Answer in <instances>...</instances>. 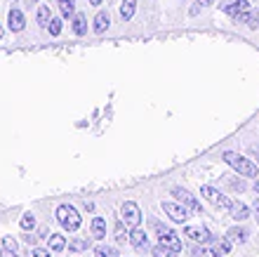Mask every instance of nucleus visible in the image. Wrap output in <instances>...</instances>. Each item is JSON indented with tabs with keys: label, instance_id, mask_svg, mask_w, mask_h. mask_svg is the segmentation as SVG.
I'll list each match as a JSON object with an SVG mask.
<instances>
[{
	"label": "nucleus",
	"instance_id": "obj_4",
	"mask_svg": "<svg viewBox=\"0 0 259 257\" xmlns=\"http://www.w3.org/2000/svg\"><path fill=\"white\" fill-rule=\"evenodd\" d=\"M151 229L158 234V238H160V243L170 245V248H175V250H182V238L175 234V231L170 229V227H165V224H160L158 219H151Z\"/></svg>",
	"mask_w": 259,
	"mask_h": 257
},
{
	"label": "nucleus",
	"instance_id": "obj_2",
	"mask_svg": "<svg viewBox=\"0 0 259 257\" xmlns=\"http://www.w3.org/2000/svg\"><path fill=\"white\" fill-rule=\"evenodd\" d=\"M224 163H229L240 177H257V165L250 158L236 154V151H226L224 154Z\"/></svg>",
	"mask_w": 259,
	"mask_h": 257
},
{
	"label": "nucleus",
	"instance_id": "obj_33",
	"mask_svg": "<svg viewBox=\"0 0 259 257\" xmlns=\"http://www.w3.org/2000/svg\"><path fill=\"white\" fill-rule=\"evenodd\" d=\"M3 257H19L17 252H10V250H3Z\"/></svg>",
	"mask_w": 259,
	"mask_h": 257
},
{
	"label": "nucleus",
	"instance_id": "obj_24",
	"mask_svg": "<svg viewBox=\"0 0 259 257\" xmlns=\"http://www.w3.org/2000/svg\"><path fill=\"white\" fill-rule=\"evenodd\" d=\"M95 257H118V250L111 245H99L95 250Z\"/></svg>",
	"mask_w": 259,
	"mask_h": 257
},
{
	"label": "nucleus",
	"instance_id": "obj_27",
	"mask_svg": "<svg viewBox=\"0 0 259 257\" xmlns=\"http://www.w3.org/2000/svg\"><path fill=\"white\" fill-rule=\"evenodd\" d=\"M210 5H212V0H196V3H193V7L189 10V14H191V17H196L203 7H210Z\"/></svg>",
	"mask_w": 259,
	"mask_h": 257
},
{
	"label": "nucleus",
	"instance_id": "obj_13",
	"mask_svg": "<svg viewBox=\"0 0 259 257\" xmlns=\"http://www.w3.org/2000/svg\"><path fill=\"white\" fill-rule=\"evenodd\" d=\"M229 212H231V217L236 219V222H243V219H247V217H250V210H247L245 203H231Z\"/></svg>",
	"mask_w": 259,
	"mask_h": 257
},
{
	"label": "nucleus",
	"instance_id": "obj_22",
	"mask_svg": "<svg viewBox=\"0 0 259 257\" xmlns=\"http://www.w3.org/2000/svg\"><path fill=\"white\" fill-rule=\"evenodd\" d=\"M35 19H38V24H40V26L48 28L50 19H52V12H50V7H38V14H35Z\"/></svg>",
	"mask_w": 259,
	"mask_h": 257
},
{
	"label": "nucleus",
	"instance_id": "obj_26",
	"mask_svg": "<svg viewBox=\"0 0 259 257\" xmlns=\"http://www.w3.org/2000/svg\"><path fill=\"white\" fill-rule=\"evenodd\" d=\"M48 31H50V35H59L62 33V21L57 19V17H52L48 24Z\"/></svg>",
	"mask_w": 259,
	"mask_h": 257
},
{
	"label": "nucleus",
	"instance_id": "obj_11",
	"mask_svg": "<svg viewBox=\"0 0 259 257\" xmlns=\"http://www.w3.org/2000/svg\"><path fill=\"white\" fill-rule=\"evenodd\" d=\"M130 243L135 245V248H146L149 245V236H146V231L144 229H139V227H135V229L130 231Z\"/></svg>",
	"mask_w": 259,
	"mask_h": 257
},
{
	"label": "nucleus",
	"instance_id": "obj_16",
	"mask_svg": "<svg viewBox=\"0 0 259 257\" xmlns=\"http://www.w3.org/2000/svg\"><path fill=\"white\" fill-rule=\"evenodd\" d=\"M153 257H182V255H179V250H175V248H170V245L158 243L156 248H153Z\"/></svg>",
	"mask_w": 259,
	"mask_h": 257
},
{
	"label": "nucleus",
	"instance_id": "obj_20",
	"mask_svg": "<svg viewBox=\"0 0 259 257\" xmlns=\"http://www.w3.org/2000/svg\"><path fill=\"white\" fill-rule=\"evenodd\" d=\"M64 248H66V238L59 236V234H52V236H50V250H52V252H62Z\"/></svg>",
	"mask_w": 259,
	"mask_h": 257
},
{
	"label": "nucleus",
	"instance_id": "obj_9",
	"mask_svg": "<svg viewBox=\"0 0 259 257\" xmlns=\"http://www.w3.org/2000/svg\"><path fill=\"white\" fill-rule=\"evenodd\" d=\"M7 24H10V28H12L14 33L24 31V26H26V19H24V12H21L19 7H12V10L7 12Z\"/></svg>",
	"mask_w": 259,
	"mask_h": 257
},
{
	"label": "nucleus",
	"instance_id": "obj_34",
	"mask_svg": "<svg viewBox=\"0 0 259 257\" xmlns=\"http://www.w3.org/2000/svg\"><path fill=\"white\" fill-rule=\"evenodd\" d=\"M90 5H95V7H97V5H102V0H90Z\"/></svg>",
	"mask_w": 259,
	"mask_h": 257
},
{
	"label": "nucleus",
	"instance_id": "obj_3",
	"mask_svg": "<svg viewBox=\"0 0 259 257\" xmlns=\"http://www.w3.org/2000/svg\"><path fill=\"white\" fill-rule=\"evenodd\" d=\"M57 219H59V224H62L68 234L78 231V227H80V215H78V210L73 205H66V203L59 205L57 208Z\"/></svg>",
	"mask_w": 259,
	"mask_h": 257
},
{
	"label": "nucleus",
	"instance_id": "obj_38",
	"mask_svg": "<svg viewBox=\"0 0 259 257\" xmlns=\"http://www.w3.org/2000/svg\"><path fill=\"white\" fill-rule=\"evenodd\" d=\"M28 3H38V0H28Z\"/></svg>",
	"mask_w": 259,
	"mask_h": 257
},
{
	"label": "nucleus",
	"instance_id": "obj_5",
	"mask_svg": "<svg viewBox=\"0 0 259 257\" xmlns=\"http://www.w3.org/2000/svg\"><path fill=\"white\" fill-rule=\"evenodd\" d=\"M200 194H203V196L207 198L212 205H217V208H222V210H229V208H231V203H233V201H229L224 194H219V191L214 189V187H210V184L200 187Z\"/></svg>",
	"mask_w": 259,
	"mask_h": 257
},
{
	"label": "nucleus",
	"instance_id": "obj_29",
	"mask_svg": "<svg viewBox=\"0 0 259 257\" xmlns=\"http://www.w3.org/2000/svg\"><path fill=\"white\" fill-rule=\"evenodd\" d=\"M214 243H217V250L222 252V255H224V252H229V250H231V241H229V238H217Z\"/></svg>",
	"mask_w": 259,
	"mask_h": 257
},
{
	"label": "nucleus",
	"instance_id": "obj_19",
	"mask_svg": "<svg viewBox=\"0 0 259 257\" xmlns=\"http://www.w3.org/2000/svg\"><path fill=\"white\" fill-rule=\"evenodd\" d=\"M226 238H229V241H236V243H243V241H247V229H243V227H231Z\"/></svg>",
	"mask_w": 259,
	"mask_h": 257
},
{
	"label": "nucleus",
	"instance_id": "obj_7",
	"mask_svg": "<svg viewBox=\"0 0 259 257\" xmlns=\"http://www.w3.org/2000/svg\"><path fill=\"white\" fill-rule=\"evenodd\" d=\"M123 222L125 227H139V222H142V210H139V205L132 203V201H127V203L123 205Z\"/></svg>",
	"mask_w": 259,
	"mask_h": 257
},
{
	"label": "nucleus",
	"instance_id": "obj_35",
	"mask_svg": "<svg viewBox=\"0 0 259 257\" xmlns=\"http://www.w3.org/2000/svg\"><path fill=\"white\" fill-rule=\"evenodd\" d=\"M254 212H257V215H259V198H257V201H254Z\"/></svg>",
	"mask_w": 259,
	"mask_h": 257
},
{
	"label": "nucleus",
	"instance_id": "obj_36",
	"mask_svg": "<svg viewBox=\"0 0 259 257\" xmlns=\"http://www.w3.org/2000/svg\"><path fill=\"white\" fill-rule=\"evenodd\" d=\"M254 189H257V194H259V179H257V182H254Z\"/></svg>",
	"mask_w": 259,
	"mask_h": 257
},
{
	"label": "nucleus",
	"instance_id": "obj_30",
	"mask_svg": "<svg viewBox=\"0 0 259 257\" xmlns=\"http://www.w3.org/2000/svg\"><path fill=\"white\" fill-rule=\"evenodd\" d=\"M3 250L17 252V241H14L12 236H5V238H3Z\"/></svg>",
	"mask_w": 259,
	"mask_h": 257
},
{
	"label": "nucleus",
	"instance_id": "obj_18",
	"mask_svg": "<svg viewBox=\"0 0 259 257\" xmlns=\"http://www.w3.org/2000/svg\"><path fill=\"white\" fill-rule=\"evenodd\" d=\"M57 5H59L62 17H66V19L75 14V0H57Z\"/></svg>",
	"mask_w": 259,
	"mask_h": 257
},
{
	"label": "nucleus",
	"instance_id": "obj_6",
	"mask_svg": "<svg viewBox=\"0 0 259 257\" xmlns=\"http://www.w3.org/2000/svg\"><path fill=\"white\" fill-rule=\"evenodd\" d=\"M163 210L170 215V219H175V222H186V219H189V212H191L186 205L175 203V201H163Z\"/></svg>",
	"mask_w": 259,
	"mask_h": 257
},
{
	"label": "nucleus",
	"instance_id": "obj_12",
	"mask_svg": "<svg viewBox=\"0 0 259 257\" xmlns=\"http://www.w3.org/2000/svg\"><path fill=\"white\" fill-rule=\"evenodd\" d=\"M109 24H111L109 12H106V10H99L97 17H95V21H92V28H95V33H104V31L109 28Z\"/></svg>",
	"mask_w": 259,
	"mask_h": 257
},
{
	"label": "nucleus",
	"instance_id": "obj_14",
	"mask_svg": "<svg viewBox=\"0 0 259 257\" xmlns=\"http://www.w3.org/2000/svg\"><path fill=\"white\" fill-rule=\"evenodd\" d=\"M73 33L75 35H85L88 33V17L82 12H75L73 14Z\"/></svg>",
	"mask_w": 259,
	"mask_h": 257
},
{
	"label": "nucleus",
	"instance_id": "obj_28",
	"mask_svg": "<svg viewBox=\"0 0 259 257\" xmlns=\"http://www.w3.org/2000/svg\"><path fill=\"white\" fill-rule=\"evenodd\" d=\"M19 224H21V229H24V231H31L35 227V217L33 215H24Z\"/></svg>",
	"mask_w": 259,
	"mask_h": 257
},
{
	"label": "nucleus",
	"instance_id": "obj_8",
	"mask_svg": "<svg viewBox=\"0 0 259 257\" xmlns=\"http://www.w3.org/2000/svg\"><path fill=\"white\" fill-rule=\"evenodd\" d=\"M172 196H177V201L182 205H186V208L189 210H193V212H200V215H203V205L198 203L196 198L191 196V194H189V191L186 189H182V187H175V189H172Z\"/></svg>",
	"mask_w": 259,
	"mask_h": 257
},
{
	"label": "nucleus",
	"instance_id": "obj_1",
	"mask_svg": "<svg viewBox=\"0 0 259 257\" xmlns=\"http://www.w3.org/2000/svg\"><path fill=\"white\" fill-rule=\"evenodd\" d=\"M224 12L231 17L233 21H240V24H245L247 28H257L259 26V17L254 14L252 5L247 3V0H236V3H229L224 7Z\"/></svg>",
	"mask_w": 259,
	"mask_h": 257
},
{
	"label": "nucleus",
	"instance_id": "obj_10",
	"mask_svg": "<svg viewBox=\"0 0 259 257\" xmlns=\"http://www.w3.org/2000/svg\"><path fill=\"white\" fill-rule=\"evenodd\" d=\"M184 234L191 238V241H196V243H205V241H210V234H207L205 227H186Z\"/></svg>",
	"mask_w": 259,
	"mask_h": 257
},
{
	"label": "nucleus",
	"instance_id": "obj_15",
	"mask_svg": "<svg viewBox=\"0 0 259 257\" xmlns=\"http://www.w3.org/2000/svg\"><path fill=\"white\" fill-rule=\"evenodd\" d=\"M135 12H137V0H123V3H120V17H123L125 21L132 19Z\"/></svg>",
	"mask_w": 259,
	"mask_h": 257
},
{
	"label": "nucleus",
	"instance_id": "obj_31",
	"mask_svg": "<svg viewBox=\"0 0 259 257\" xmlns=\"http://www.w3.org/2000/svg\"><path fill=\"white\" fill-rule=\"evenodd\" d=\"M116 238H118V243H125V241H130V234L123 229V222L116 227Z\"/></svg>",
	"mask_w": 259,
	"mask_h": 257
},
{
	"label": "nucleus",
	"instance_id": "obj_32",
	"mask_svg": "<svg viewBox=\"0 0 259 257\" xmlns=\"http://www.w3.org/2000/svg\"><path fill=\"white\" fill-rule=\"evenodd\" d=\"M31 255L33 257H52V250H50V248H33Z\"/></svg>",
	"mask_w": 259,
	"mask_h": 257
},
{
	"label": "nucleus",
	"instance_id": "obj_25",
	"mask_svg": "<svg viewBox=\"0 0 259 257\" xmlns=\"http://www.w3.org/2000/svg\"><path fill=\"white\" fill-rule=\"evenodd\" d=\"M88 241H78V238H75V241H71V243H68V250L71 252H82V250H88Z\"/></svg>",
	"mask_w": 259,
	"mask_h": 257
},
{
	"label": "nucleus",
	"instance_id": "obj_21",
	"mask_svg": "<svg viewBox=\"0 0 259 257\" xmlns=\"http://www.w3.org/2000/svg\"><path fill=\"white\" fill-rule=\"evenodd\" d=\"M193 257H222V252L214 248H207V245H198V248H193Z\"/></svg>",
	"mask_w": 259,
	"mask_h": 257
},
{
	"label": "nucleus",
	"instance_id": "obj_37",
	"mask_svg": "<svg viewBox=\"0 0 259 257\" xmlns=\"http://www.w3.org/2000/svg\"><path fill=\"white\" fill-rule=\"evenodd\" d=\"M0 38H3V26H0Z\"/></svg>",
	"mask_w": 259,
	"mask_h": 257
},
{
	"label": "nucleus",
	"instance_id": "obj_17",
	"mask_svg": "<svg viewBox=\"0 0 259 257\" xmlns=\"http://www.w3.org/2000/svg\"><path fill=\"white\" fill-rule=\"evenodd\" d=\"M92 236L95 238L106 236V219H102V217H95V219H92Z\"/></svg>",
	"mask_w": 259,
	"mask_h": 257
},
{
	"label": "nucleus",
	"instance_id": "obj_23",
	"mask_svg": "<svg viewBox=\"0 0 259 257\" xmlns=\"http://www.w3.org/2000/svg\"><path fill=\"white\" fill-rule=\"evenodd\" d=\"M224 182L236 191H245V182H243V179H236L233 175H224Z\"/></svg>",
	"mask_w": 259,
	"mask_h": 257
}]
</instances>
